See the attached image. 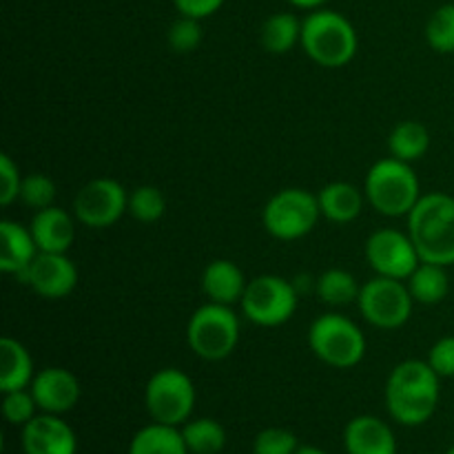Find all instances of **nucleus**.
Masks as SVG:
<instances>
[{
  "instance_id": "23",
  "label": "nucleus",
  "mask_w": 454,
  "mask_h": 454,
  "mask_svg": "<svg viewBox=\"0 0 454 454\" xmlns=\"http://www.w3.org/2000/svg\"><path fill=\"white\" fill-rule=\"evenodd\" d=\"M448 266L433 264V262H421L412 275L408 278V288L417 304L434 306L443 301L450 291V279H448Z\"/></svg>"
},
{
  "instance_id": "14",
  "label": "nucleus",
  "mask_w": 454,
  "mask_h": 454,
  "mask_svg": "<svg viewBox=\"0 0 454 454\" xmlns=\"http://www.w3.org/2000/svg\"><path fill=\"white\" fill-rule=\"evenodd\" d=\"M29 390L40 412H49V415H65L74 411L80 399L78 377L60 366H49L35 372Z\"/></svg>"
},
{
  "instance_id": "4",
  "label": "nucleus",
  "mask_w": 454,
  "mask_h": 454,
  "mask_svg": "<svg viewBox=\"0 0 454 454\" xmlns=\"http://www.w3.org/2000/svg\"><path fill=\"white\" fill-rule=\"evenodd\" d=\"M364 195L377 213L386 217L411 215L421 200L419 180L411 162L397 158L380 160L368 171L364 182Z\"/></svg>"
},
{
  "instance_id": "25",
  "label": "nucleus",
  "mask_w": 454,
  "mask_h": 454,
  "mask_svg": "<svg viewBox=\"0 0 454 454\" xmlns=\"http://www.w3.org/2000/svg\"><path fill=\"white\" fill-rule=\"evenodd\" d=\"M430 146V133L417 120H403L390 131L388 149L393 158L403 160V162H415L424 158Z\"/></svg>"
},
{
  "instance_id": "10",
  "label": "nucleus",
  "mask_w": 454,
  "mask_h": 454,
  "mask_svg": "<svg viewBox=\"0 0 454 454\" xmlns=\"http://www.w3.org/2000/svg\"><path fill=\"white\" fill-rule=\"evenodd\" d=\"M412 304L415 300L403 279L381 278V275H375L364 284L357 300L364 319L381 331L402 328L411 319Z\"/></svg>"
},
{
  "instance_id": "15",
  "label": "nucleus",
  "mask_w": 454,
  "mask_h": 454,
  "mask_svg": "<svg viewBox=\"0 0 454 454\" xmlns=\"http://www.w3.org/2000/svg\"><path fill=\"white\" fill-rule=\"evenodd\" d=\"M22 450L25 454H75L78 439L62 415H35L22 426Z\"/></svg>"
},
{
  "instance_id": "35",
  "label": "nucleus",
  "mask_w": 454,
  "mask_h": 454,
  "mask_svg": "<svg viewBox=\"0 0 454 454\" xmlns=\"http://www.w3.org/2000/svg\"><path fill=\"white\" fill-rule=\"evenodd\" d=\"M426 362L433 366V371L437 372L442 380L454 377V335L442 337V340L430 348Z\"/></svg>"
},
{
  "instance_id": "24",
  "label": "nucleus",
  "mask_w": 454,
  "mask_h": 454,
  "mask_svg": "<svg viewBox=\"0 0 454 454\" xmlns=\"http://www.w3.org/2000/svg\"><path fill=\"white\" fill-rule=\"evenodd\" d=\"M260 43L266 51L275 53V56L288 53L291 49H295L297 43H301V20L295 13H273L262 25Z\"/></svg>"
},
{
  "instance_id": "26",
  "label": "nucleus",
  "mask_w": 454,
  "mask_h": 454,
  "mask_svg": "<svg viewBox=\"0 0 454 454\" xmlns=\"http://www.w3.org/2000/svg\"><path fill=\"white\" fill-rule=\"evenodd\" d=\"M182 437L191 454H220L226 446V430L220 421L200 417L182 426Z\"/></svg>"
},
{
  "instance_id": "30",
  "label": "nucleus",
  "mask_w": 454,
  "mask_h": 454,
  "mask_svg": "<svg viewBox=\"0 0 454 454\" xmlns=\"http://www.w3.org/2000/svg\"><path fill=\"white\" fill-rule=\"evenodd\" d=\"M53 200H56V184L51 177L44 173H31V176L22 177L20 202L25 207L43 211V208L53 207Z\"/></svg>"
},
{
  "instance_id": "6",
  "label": "nucleus",
  "mask_w": 454,
  "mask_h": 454,
  "mask_svg": "<svg viewBox=\"0 0 454 454\" xmlns=\"http://www.w3.org/2000/svg\"><path fill=\"white\" fill-rule=\"evenodd\" d=\"M315 357L333 368H353L366 355V337L353 319L337 313L319 315L309 328Z\"/></svg>"
},
{
  "instance_id": "9",
  "label": "nucleus",
  "mask_w": 454,
  "mask_h": 454,
  "mask_svg": "<svg viewBox=\"0 0 454 454\" xmlns=\"http://www.w3.org/2000/svg\"><path fill=\"white\" fill-rule=\"evenodd\" d=\"M297 288L279 275H257L244 291L242 313L248 322L264 328L286 324L297 310Z\"/></svg>"
},
{
  "instance_id": "19",
  "label": "nucleus",
  "mask_w": 454,
  "mask_h": 454,
  "mask_svg": "<svg viewBox=\"0 0 454 454\" xmlns=\"http://www.w3.org/2000/svg\"><path fill=\"white\" fill-rule=\"evenodd\" d=\"M247 286V278H244L242 269L235 262L215 260L202 273L204 295L208 297V301H215V304H239Z\"/></svg>"
},
{
  "instance_id": "5",
  "label": "nucleus",
  "mask_w": 454,
  "mask_h": 454,
  "mask_svg": "<svg viewBox=\"0 0 454 454\" xmlns=\"http://www.w3.org/2000/svg\"><path fill=\"white\" fill-rule=\"evenodd\" d=\"M239 341V317L233 306L208 304L200 306L186 324V344L191 353L204 362H222L235 350Z\"/></svg>"
},
{
  "instance_id": "16",
  "label": "nucleus",
  "mask_w": 454,
  "mask_h": 454,
  "mask_svg": "<svg viewBox=\"0 0 454 454\" xmlns=\"http://www.w3.org/2000/svg\"><path fill=\"white\" fill-rule=\"evenodd\" d=\"M344 448L348 454H397V439L380 417L359 415L346 426Z\"/></svg>"
},
{
  "instance_id": "31",
  "label": "nucleus",
  "mask_w": 454,
  "mask_h": 454,
  "mask_svg": "<svg viewBox=\"0 0 454 454\" xmlns=\"http://www.w3.org/2000/svg\"><path fill=\"white\" fill-rule=\"evenodd\" d=\"M3 395V415L12 426H27L35 415H38L40 408L29 388L12 390V393Z\"/></svg>"
},
{
  "instance_id": "8",
  "label": "nucleus",
  "mask_w": 454,
  "mask_h": 454,
  "mask_svg": "<svg viewBox=\"0 0 454 454\" xmlns=\"http://www.w3.org/2000/svg\"><path fill=\"white\" fill-rule=\"evenodd\" d=\"M322 208L317 195L306 189H284L266 202L262 211V224L282 242H293L317 226Z\"/></svg>"
},
{
  "instance_id": "18",
  "label": "nucleus",
  "mask_w": 454,
  "mask_h": 454,
  "mask_svg": "<svg viewBox=\"0 0 454 454\" xmlns=\"http://www.w3.org/2000/svg\"><path fill=\"white\" fill-rule=\"evenodd\" d=\"M38 247L27 226L18 222H0V269L9 275H22L38 255Z\"/></svg>"
},
{
  "instance_id": "20",
  "label": "nucleus",
  "mask_w": 454,
  "mask_h": 454,
  "mask_svg": "<svg viewBox=\"0 0 454 454\" xmlns=\"http://www.w3.org/2000/svg\"><path fill=\"white\" fill-rule=\"evenodd\" d=\"M34 362L25 346L13 337L0 340V390L12 393V390L29 388L34 381Z\"/></svg>"
},
{
  "instance_id": "33",
  "label": "nucleus",
  "mask_w": 454,
  "mask_h": 454,
  "mask_svg": "<svg viewBox=\"0 0 454 454\" xmlns=\"http://www.w3.org/2000/svg\"><path fill=\"white\" fill-rule=\"evenodd\" d=\"M300 442L286 428H266L253 442V454H295Z\"/></svg>"
},
{
  "instance_id": "12",
  "label": "nucleus",
  "mask_w": 454,
  "mask_h": 454,
  "mask_svg": "<svg viewBox=\"0 0 454 454\" xmlns=\"http://www.w3.org/2000/svg\"><path fill=\"white\" fill-rule=\"evenodd\" d=\"M366 262L381 278L403 279L421 264L415 242L408 233L397 229H380L366 239Z\"/></svg>"
},
{
  "instance_id": "22",
  "label": "nucleus",
  "mask_w": 454,
  "mask_h": 454,
  "mask_svg": "<svg viewBox=\"0 0 454 454\" xmlns=\"http://www.w3.org/2000/svg\"><path fill=\"white\" fill-rule=\"evenodd\" d=\"M129 454H191L182 430L176 426L149 424L137 430L129 446Z\"/></svg>"
},
{
  "instance_id": "3",
  "label": "nucleus",
  "mask_w": 454,
  "mask_h": 454,
  "mask_svg": "<svg viewBox=\"0 0 454 454\" xmlns=\"http://www.w3.org/2000/svg\"><path fill=\"white\" fill-rule=\"evenodd\" d=\"M301 47L319 67L348 65L359 47L353 22L333 9H315L301 20Z\"/></svg>"
},
{
  "instance_id": "39",
  "label": "nucleus",
  "mask_w": 454,
  "mask_h": 454,
  "mask_svg": "<svg viewBox=\"0 0 454 454\" xmlns=\"http://www.w3.org/2000/svg\"><path fill=\"white\" fill-rule=\"evenodd\" d=\"M446 454H454V446H452V448H450V450H448Z\"/></svg>"
},
{
  "instance_id": "2",
  "label": "nucleus",
  "mask_w": 454,
  "mask_h": 454,
  "mask_svg": "<svg viewBox=\"0 0 454 454\" xmlns=\"http://www.w3.org/2000/svg\"><path fill=\"white\" fill-rule=\"evenodd\" d=\"M408 235L421 262L454 264V198L448 193L421 195L408 215Z\"/></svg>"
},
{
  "instance_id": "34",
  "label": "nucleus",
  "mask_w": 454,
  "mask_h": 454,
  "mask_svg": "<svg viewBox=\"0 0 454 454\" xmlns=\"http://www.w3.org/2000/svg\"><path fill=\"white\" fill-rule=\"evenodd\" d=\"M22 177L13 160L7 153L0 155V204L9 207L16 200H20Z\"/></svg>"
},
{
  "instance_id": "7",
  "label": "nucleus",
  "mask_w": 454,
  "mask_h": 454,
  "mask_svg": "<svg viewBox=\"0 0 454 454\" xmlns=\"http://www.w3.org/2000/svg\"><path fill=\"white\" fill-rule=\"evenodd\" d=\"M195 384L177 368L153 372L145 388V403L155 424L182 428L195 411Z\"/></svg>"
},
{
  "instance_id": "17",
  "label": "nucleus",
  "mask_w": 454,
  "mask_h": 454,
  "mask_svg": "<svg viewBox=\"0 0 454 454\" xmlns=\"http://www.w3.org/2000/svg\"><path fill=\"white\" fill-rule=\"evenodd\" d=\"M29 231L40 253H67L75 239L74 217L58 207L35 211Z\"/></svg>"
},
{
  "instance_id": "13",
  "label": "nucleus",
  "mask_w": 454,
  "mask_h": 454,
  "mask_svg": "<svg viewBox=\"0 0 454 454\" xmlns=\"http://www.w3.org/2000/svg\"><path fill=\"white\" fill-rule=\"evenodd\" d=\"M18 279L44 300H62L74 293L78 269L67 253H38Z\"/></svg>"
},
{
  "instance_id": "38",
  "label": "nucleus",
  "mask_w": 454,
  "mask_h": 454,
  "mask_svg": "<svg viewBox=\"0 0 454 454\" xmlns=\"http://www.w3.org/2000/svg\"><path fill=\"white\" fill-rule=\"evenodd\" d=\"M295 454H328V452H324L322 448H315V446H300V450Z\"/></svg>"
},
{
  "instance_id": "1",
  "label": "nucleus",
  "mask_w": 454,
  "mask_h": 454,
  "mask_svg": "<svg viewBox=\"0 0 454 454\" xmlns=\"http://www.w3.org/2000/svg\"><path fill=\"white\" fill-rule=\"evenodd\" d=\"M442 377L428 362L406 359L397 364L386 381V408L390 417L402 426L426 424L434 415L439 403Z\"/></svg>"
},
{
  "instance_id": "28",
  "label": "nucleus",
  "mask_w": 454,
  "mask_h": 454,
  "mask_svg": "<svg viewBox=\"0 0 454 454\" xmlns=\"http://www.w3.org/2000/svg\"><path fill=\"white\" fill-rule=\"evenodd\" d=\"M164 211H167V200L158 186H137L129 195V213L133 220L142 222V224H153L164 215Z\"/></svg>"
},
{
  "instance_id": "11",
  "label": "nucleus",
  "mask_w": 454,
  "mask_h": 454,
  "mask_svg": "<svg viewBox=\"0 0 454 454\" xmlns=\"http://www.w3.org/2000/svg\"><path fill=\"white\" fill-rule=\"evenodd\" d=\"M129 211V195L118 180L96 177L78 191L74 215L89 229H109Z\"/></svg>"
},
{
  "instance_id": "36",
  "label": "nucleus",
  "mask_w": 454,
  "mask_h": 454,
  "mask_svg": "<svg viewBox=\"0 0 454 454\" xmlns=\"http://www.w3.org/2000/svg\"><path fill=\"white\" fill-rule=\"evenodd\" d=\"M176 9L180 12V16L198 18V20H204V18L213 16L215 12H220V7L224 4V0H173Z\"/></svg>"
},
{
  "instance_id": "29",
  "label": "nucleus",
  "mask_w": 454,
  "mask_h": 454,
  "mask_svg": "<svg viewBox=\"0 0 454 454\" xmlns=\"http://www.w3.org/2000/svg\"><path fill=\"white\" fill-rule=\"evenodd\" d=\"M426 40L437 53H454V3L434 9L426 22Z\"/></svg>"
},
{
  "instance_id": "27",
  "label": "nucleus",
  "mask_w": 454,
  "mask_h": 454,
  "mask_svg": "<svg viewBox=\"0 0 454 454\" xmlns=\"http://www.w3.org/2000/svg\"><path fill=\"white\" fill-rule=\"evenodd\" d=\"M362 286L353 273L344 269H328L317 279V297L328 306H348L359 300Z\"/></svg>"
},
{
  "instance_id": "21",
  "label": "nucleus",
  "mask_w": 454,
  "mask_h": 454,
  "mask_svg": "<svg viewBox=\"0 0 454 454\" xmlns=\"http://www.w3.org/2000/svg\"><path fill=\"white\" fill-rule=\"evenodd\" d=\"M317 200L326 220L335 222V224H348L362 215L366 195L348 182H331L319 191Z\"/></svg>"
},
{
  "instance_id": "37",
  "label": "nucleus",
  "mask_w": 454,
  "mask_h": 454,
  "mask_svg": "<svg viewBox=\"0 0 454 454\" xmlns=\"http://www.w3.org/2000/svg\"><path fill=\"white\" fill-rule=\"evenodd\" d=\"M288 3L297 9H309V12H315V9H322V4L328 3V0H288Z\"/></svg>"
},
{
  "instance_id": "32",
  "label": "nucleus",
  "mask_w": 454,
  "mask_h": 454,
  "mask_svg": "<svg viewBox=\"0 0 454 454\" xmlns=\"http://www.w3.org/2000/svg\"><path fill=\"white\" fill-rule=\"evenodd\" d=\"M168 47L176 53H191L202 43V25L198 18L180 16L171 27H168Z\"/></svg>"
}]
</instances>
